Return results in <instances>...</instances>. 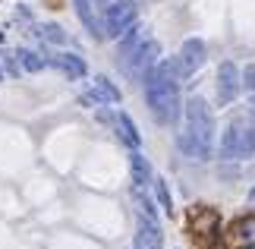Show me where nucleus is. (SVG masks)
Here are the masks:
<instances>
[{
    "mask_svg": "<svg viewBox=\"0 0 255 249\" xmlns=\"http://www.w3.org/2000/svg\"><path fill=\"white\" fill-rule=\"evenodd\" d=\"M255 155V126H249L243 117H237L221 136V158H252Z\"/></svg>",
    "mask_w": 255,
    "mask_h": 249,
    "instance_id": "3",
    "label": "nucleus"
},
{
    "mask_svg": "<svg viewBox=\"0 0 255 249\" xmlns=\"http://www.w3.org/2000/svg\"><path fill=\"white\" fill-rule=\"evenodd\" d=\"M129 167H132V186H148L151 183V167L148 161H145V155L139 152V148H132V155H129Z\"/></svg>",
    "mask_w": 255,
    "mask_h": 249,
    "instance_id": "13",
    "label": "nucleus"
},
{
    "mask_svg": "<svg viewBox=\"0 0 255 249\" xmlns=\"http://www.w3.org/2000/svg\"><path fill=\"white\" fill-rule=\"evenodd\" d=\"M252 114H255V101H252Z\"/></svg>",
    "mask_w": 255,
    "mask_h": 249,
    "instance_id": "23",
    "label": "nucleus"
},
{
    "mask_svg": "<svg viewBox=\"0 0 255 249\" xmlns=\"http://www.w3.org/2000/svg\"><path fill=\"white\" fill-rule=\"evenodd\" d=\"M135 19H139V3L135 0H114V3L104 6L101 28L107 38H120L129 25H135Z\"/></svg>",
    "mask_w": 255,
    "mask_h": 249,
    "instance_id": "4",
    "label": "nucleus"
},
{
    "mask_svg": "<svg viewBox=\"0 0 255 249\" xmlns=\"http://www.w3.org/2000/svg\"><path fill=\"white\" fill-rule=\"evenodd\" d=\"M154 193H158V202H161V208L170 215V212H173V199H170V189H167V183H164L161 177L154 180Z\"/></svg>",
    "mask_w": 255,
    "mask_h": 249,
    "instance_id": "18",
    "label": "nucleus"
},
{
    "mask_svg": "<svg viewBox=\"0 0 255 249\" xmlns=\"http://www.w3.org/2000/svg\"><path fill=\"white\" fill-rule=\"evenodd\" d=\"M158 54H161L158 41H154V38H145V41H139L126 57H120V63H123L126 73H132V76H145L154 63H158Z\"/></svg>",
    "mask_w": 255,
    "mask_h": 249,
    "instance_id": "5",
    "label": "nucleus"
},
{
    "mask_svg": "<svg viewBox=\"0 0 255 249\" xmlns=\"http://www.w3.org/2000/svg\"><path fill=\"white\" fill-rule=\"evenodd\" d=\"M189 227H192V234L211 240L214 231H218V212H211V208H195L192 218H189Z\"/></svg>",
    "mask_w": 255,
    "mask_h": 249,
    "instance_id": "11",
    "label": "nucleus"
},
{
    "mask_svg": "<svg viewBox=\"0 0 255 249\" xmlns=\"http://www.w3.org/2000/svg\"><path fill=\"white\" fill-rule=\"evenodd\" d=\"M145 101L161 126L180 120V69L176 60H158L145 73Z\"/></svg>",
    "mask_w": 255,
    "mask_h": 249,
    "instance_id": "1",
    "label": "nucleus"
},
{
    "mask_svg": "<svg viewBox=\"0 0 255 249\" xmlns=\"http://www.w3.org/2000/svg\"><path fill=\"white\" fill-rule=\"evenodd\" d=\"M0 79H3V69H0Z\"/></svg>",
    "mask_w": 255,
    "mask_h": 249,
    "instance_id": "24",
    "label": "nucleus"
},
{
    "mask_svg": "<svg viewBox=\"0 0 255 249\" xmlns=\"http://www.w3.org/2000/svg\"><path fill=\"white\" fill-rule=\"evenodd\" d=\"M3 66L9 69V76H19V63H16V60H13L9 54H3Z\"/></svg>",
    "mask_w": 255,
    "mask_h": 249,
    "instance_id": "21",
    "label": "nucleus"
},
{
    "mask_svg": "<svg viewBox=\"0 0 255 249\" xmlns=\"http://www.w3.org/2000/svg\"><path fill=\"white\" fill-rule=\"evenodd\" d=\"M230 243L237 246H255V218H243L230 227Z\"/></svg>",
    "mask_w": 255,
    "mask_h": 249,
    "instance_id": "14",
    "label": "nucleus"
},
{
    "mask_svg": "<svg viewBox=\"0 0 255 249\" xmlns=\"http://www.w3.org/2000/svg\"><path fill=\"white\" fill-rule=\"evenodd\" d=\"M240 66L233 60H224L218 66V101L221 104H233L240 95Z\"/></svg>",
    "mask_w": 255,
    "mask_h": 249,
    "instance_id": "7",
    "label": "nucleus"
},
{
    "mask_svg": "<svg viewBox=\"0 0 255 249\" xmlns=\"http://www.w3.org/2000/svg\"><path fill=\"white\" fill-rule=\"evenodd\" d=\"M95 3H98V6H107V3H104V0H95Z\"/></svg>",
    "mask_w": 255,
    "mask_h": 249,
    "instance_id": "22",
    "label": "nucleus"
},
{
    "mask_svg": "<svg viewBox=\"0 0 255 249\" xmlns=\"http://www.w3.org/2000/svg\"><path fill=\"white\" fill-rule=\"evenodd\" d=\"M47 63L57 66L66 79H85V73H88L85 60H82L79 54H51V57H47Z\"/></svg>",
    "mask_w": 255,
    "mask_h": 249,
    "instance_id": "10",
    "label": "nucleus"
},
{
    "mask_svg": "<svg viewBox=\"0 0 255 249\" xmlns=\"http://www.w3.org/2000/svg\"><path fill=\"white\" fill-rule=\"evenodd\" d=\"M76 3V16L82 19V25H85V32L92 35V38H104V28H101V16H98V6L95 0H73Z\"/></svg>",
    "mask_w": 255,
    "mask_h": 249,
    "instance_id": "9",
    "label": "nucleus"
},
{
    "mask_svg": "<svg viewBox=\"0 0 255 249\" xmlns=\"http://www.w3.org/2000/svg\"><path fill=\"white\" fill-rule=\"evenodd\" d=\"M240 85L246 92H255V63H246V69L240 73Z\"/></svg>",
    "mask_w": 255,
    "mask_h": 249,
    "instance_id": "20",
    "label": "nucleus"
},
{
    "mask_svg": "<svg viewBox=\"0 0 255 249\" xmlns=\"http://www.w3.org/2000/svg\"><path fill=\"white\" fill-rule=\"evenodd\" d=\"M246 249H255V246H246Z\"/></svg>",
    "mask_w": 255,
    "mask_h": 249,
    "instance_id": "25",
    "label": "nucleus"
},
{
    "mask_svg": "<svg viewBox=\"0 0 255 249\" xmlns=\"http://www.w3.org/2000/svg\"><path fill=\"white\" fill-rule=\"evenodd\" d=\"M114 126H117V136H120L129 148H139L142 145V136H139V129H135V123H132L129 114H117L114 117Z\"/></svg>",
    "mask_w": 255,
    "mask_h": 249,
    "instance_id": "12",
    "label": "nucleus"
},
{
    "mask_svg": "<svg viewBox=\"0 0 255 249\" xmlns=\"http://www.w3.org/2000/svg\"><path fill=\"white\" fill-rule=\"evenodd\" d=\"M164 246V234L161 224L154 218L139 215V231H135V249H161Z\"/></svg>",
    "mask_w": 255,
    "mask_h": 249,
    "instance_id": "8",
    "label": "nucleus"
},
{
    "mask_svg": "<svg viewBox=\"0 0 255 249\" xmlns=\"http://www.w3.org/2000/svg\"><path fill=\"white\" fill-rule=\"evenodd\" d=\"M79 101H82L85 107H98V104H107V101H104V98H101V92H98V88H95V85H92V88H88V92H82V95H79Z\"/></svg>",
    "mask_w": 255,
    "mask_h": 249,
    "instance_id": "19",
    "label": "nucleus"
},
{
    "mask_svg": "<svg viewBox=\"0 0 255 249\" xmlns=\"http://www.w3.org/2000/svg\"><path fill=\"white\" fill-rule=\"evenodd\" d=\"M35 35L41 38L44 44H66V41H70V38H66V32H63V28L57 25V22H44V25H38V28H35Z\"/></svg>",
    "mask_w": 255,
    "mask_h": 249,
    "instance_id": "16",
    "label": "nucleus"
},
{
    "mask_svg": "<svg viewBox=\"0 0 255 249\" xmlns=\"http://www.w3.org/2000/svg\"><path fill=\"white\" fill-rule=\"evenodd\" d=\"M208 60V47H205L202 38H186L180 47V57H176V69H180V79L195 76Z\"/></svg>",
    "mask_w": 255,
    "mask_h": 249,
    "instance_id": "6",
    "label": "nucleus"
},
{
    "mask_svg": "<svg viewBox=\"0 0 255 249\" xmlns=\"http://www.w3.org/2000/svg\"><path fill=\"white\" fill-rule=\"evenodd\" d=\"M186 129L180 133V148L186 158H199L208 161L214 152V114L205 98H189L186 101Z\"/></svg>",
    "mask_w": 255,
    "mask_h": 249,
    "instance_id": "2",
    "label": "nucleus"
},
{
    "mask_svg": "<svg viewBox=\"0 0 255 249\" xmlns=\"http://www.w3.org/2000/svg\"><path fill=\"white\" fill-rule=\"evenodd\" d=\"M16 60H19V69H25V73H38V69L47 66V57H41L38 51H32V47H19Z\"/></svg>",
    "mask_w": 255,
    "mask_h": 249,
    "instance_id": "15",
    "label": "nucleus"
},
{
    "mask_svg": "<svg viewBox=\"0 0 255 249\" xmlns=\"http://www.w3.org/2000/svg\"><path fill=\"white\" fill-rule=\"evenodd\" d=\"M95 88L101 92V98H104L107 104H117V101H120V88H117L107 76H95Z\"/></svg>",
    "mask_w": 255,
    "mask_h": 249,
    "instance_id": "17",
    "label": "nucleus"
}]
</instances>
